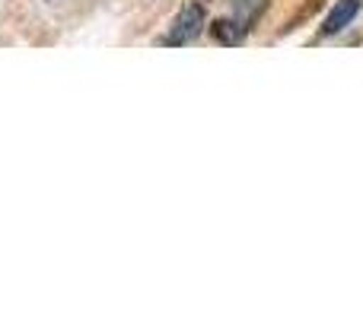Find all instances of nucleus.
<instances>
[{
    "label": "nucleus",
    "instance_id": "nucleus-2",
    "mask_svg": "<svg viewBox=\"0 0 363 318\" xmlns=\"http://www.w3.org/2000/svg\"><path fill=\"white\" fill-rule=\"evenodd\" d=\"M207 23V10L201 4H185L179 10V16L172 19L169 32L163 35V45H172V48H179V45H188L194 42V38L201 35V29H204Z\"/></svg>",
    "mask_w": 363,
    "mask_h": 318
},
{
    "label": "nucleus",
    "instance_id": "nucleus-3",
    "mask_svg": "<svg viewBox=\"0 0 363 318\" xmlns=\"http://www.w3.org/2000/svg\"><path fill=\"white\" fill-rule=\"evenodd\" d=\"M363 0H338V4L332 6V13L325 16V23H322V32L319 35H338L341 29H347V25L357 19Z\"/></svg>",
    "mask_w": 363,
    "mask_h": 318
},
{
    "label": "nucleus",
    "instance_id": "nucleus-1",
    "mask_svg": "<svg viewBox=\"0 0 363 318\" xmlns=\"http://www.w3.org/2000/svg\"><path fill=\"white\" fill-rule=\"evenodd\" d=\"M264 6H268V0H233L230 16H223V19L213 23V35H217V42L239 45L245 38V32L258 23V16L264 13Z\"/></svg>",
    "mask_w": 363,
    "mask_h": 318
}]
</instances>
